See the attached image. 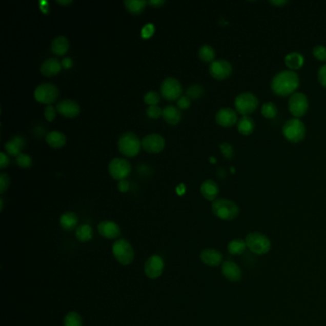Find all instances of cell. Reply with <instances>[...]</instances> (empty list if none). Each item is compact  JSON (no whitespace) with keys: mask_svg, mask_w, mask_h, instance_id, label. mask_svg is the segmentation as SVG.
<instances>
[{"mask_svg":"<svg viewBox=\"0 0 326 326\" xmlns=\"http://www.w3.org/2000/svg\"><path fill=\"white\" fill-rule=\"evenodd\" d=\"M213 213L219 219L234 220L239 214V208L230 199L219 198L214 200L212 204Z\"/></svg>","mask_w":326,"mask_h":326,"instance_id":"cell-2","label":"cell"},{"mask_svg":"<svg viewBox=\"0 0 326 326\" xmlns=\"http://www.w3.org/2000/svg\"><path fill=\"white\" fill-rule=\"evenodd\" d=\"M255 124L254 119L249 115H244L237 121V130L240 134L248 136L255 130Z\"/></svg>","mask_w":326,"mask_h":326,"instance_id":"cell-24","label":"cell"},{"mask_svg":"<svg viewBox=\"0 0 326 326\" xmlns=\"http://www.w3.org/2000/svg\"><path fill=\"white\" fill-rule=\"evenodd\" d=\"M161 94L168 100H175L181 98L183 88L177 78L168 77L165 78L160 86Z\"/></svg>","mask_w":326,"mask_h":326,"instance_id":"cell-8","label":"cell"},{"mask_svg":"<svg viewBox=\"0 0 326 326\" xmlns=\"http://www.w3.org/2000/svg\"><path fill=\"white\" fill-rule=\"evenodd\" d=\"M10 186V177L7 173H0V193H4Z\"/></svg>","mask_w":326,"mask_h":326,"instance_id":"cell-41","label":"cell"},{"mask_svg":"<svg viewBox=\"0 0 326 326\" xmlns=\"http://www.w3.org/2000/svg\"><path fill=\"white\" fill-rule=\"evenodd\" d=\"M270 3H271V4H273V5H276V6H279V7H281V6H283L285 4H287V3H288V1H287V0H271V1H270Z\"/></svg>","mask_w":326,"mask_h":326,"instance_id":"cell-50","label":"cell"},{"mask_svg":"<svg viewBox=\"0 0 326 326\" xmlns=\"http://www.w3.org/2000/svg\"><path fill=\"white\" fill-rule=\"evenodd\" d=\"M62 63L56 57H50L43 62L40 66V72L45 77H54L62 70Z\"/></svg>","mask_w":326,"mask_h":326,"instance_id":"cell-20","label":"cell"},{"mask_svg":"<svg viewBox=\"0 0 326 326\" xmlns=\"http://www.w3.org/2000/svg\"><path fill=\"white\" fill-rule=\"evenodd\" d=\"M56 113H57V109L51 105L47 106L44 109V116L47 121H53L56 118Z\"/></svg>","mask_w":326,"mask_h":326,"instance_id":"cell-42","label":"cell"},{"mask_svg":"<svg viewBox=\"0 0 326 326\" xmlns=\"http://www.w3.org/2000/svg\"><path fill=\"white\" fill-rule=\"evenodd\" d=\"M210 74L216 79L229 78L233 72V66L227 59H216L210 65Z\"/></svg>","mask_w":326,"mask_h":326,"instance_id":"cell-12","label":"cell"},{"mask_svg":"<svg viewBox=\"0 0 326 326\" xmlns=\"http://www.w3.org/2000/svg\"><path fill=\"white\" fill-rule=\"evenodd\" d=\"M25 148V140L22 136H14V138L5 144V149L8 154L12 156H18Z\"/></svg>","mask_w":326,"mask_h":326,"instance_id":"cell-22","label":"cell"},{"mask_svg":"<svg viewBox=\"0 0 326 326\" xmlns=\"http://www.w3.org/2000/svg\"><path fill=\"white\" fill-rule=\"evenodd\" d=\"M57 2L58 4L66 5V4H70V3H72V0H66V1H64V0H57Z\"/></svg>","mask_w":326,"mask_h":326,"instance_id":"cell-51","label":"cell"},{"mask_svg":"<svg viewBox=\"0 0 326 326\" xmlns=\"http://www.w3.org/2000/svg\"><path fill=\"white\" fill-rule=\"evenodd\" d=\"M154 33V26L151 24L146 25L142 30V36L144 37H149Z\"/></svg>","mask_w":326,"mask_h":326,"instance_id":"cell-45","label":"cell"},{"mask_svg":"<svg viewBox=\"0 0 326 326\" xmlns=\"http://www.w3.org/2000/svg\"><path fill=\"white\" fill-rule=\"evenodd\" d=\"M313 55L317 59L326 63V47L324 45H316L313 48Z\"/></svg>","mask_w":326,"mask_h":326,"instance_id":"cell-37","label":"cell"},{"mask_svg":"<svg viewBox=\"0 0 326 326\" xmlns=\"http://www.w3.org/2000/svg\"><path fill=\"white\" fill-rule=\"evenodd\" d=\"M99 234L108 239L117 238L121 234V229L113 221H103L98 225Z\"/></svg>","mask_w":326,"mask_h":326,"instance_id":"cell-18","label":"cell"},{"mask_svg":"<svg viewBox=\"0 0 326 326\" xmlns=\"http://www.w3.org/2000/svg\"><path fill=\"white\" fill-rule=\"evenodd\" d=\"M201 194L209 201H214L219 193V187L213 180H206L200 187Z\"/></svg>","mask_w":326,"mask_h":326,"instance_id":"cell-21","label":"cell"},{"mask_svg":"<svg viewBox=\"0 0 326 326\" xmlns=\"http://www.w3.org/2000/svg\"><path fill=\"white\" fill-rule=\"evenodd\" d=\"M204 94V87L200 85H192L187 89L186 95L191 99H197Z\"/></svg>","mask_w":326,"mask_h":326,"instance_id":"cell-35","label":"cell"},{"mask_svg":"<svg viewBox=\"0 0 326 326\" xmlns=\"http://www.w3.org/2000/svg\"><path fill=\"white\" fill-rule=\"evenodd\" d=\"M258 107V99L252 92H242L234 99V107L237 113L249 115L253 113Z\"/></svg>","mask_w":326,"mask_h":326,"instance_id":"cell-6","label":"cell"},{"mask_svg":"<svg viewBox=\"0 0 326 326\" xmlns=\"http://www.w3.org/2000/svg\"><path fill=\"white\" fill-rule=\"evenodd\" d=\"M160 94L156 91H149L144 96V101L149 106H156L160 101Z\"/></svg>","mask_w":326,"mask_h":326,"instance_id":"cell-36","label":"cell"},{"mask_svg":"<svg viewBox=\"0 0 326 326\" xmlns=\"http://www.w3.org/2000/svg\"><path fill=\"white\" fill-rule=\"evenodd\" d=\"M108 170L112 178L121 181L128 177L131 171V165L127 159L117 157L109 162Z\"/></svg>","mask_w":326,"mask_h":326,"instance_id":"cell-11","label":"cell"},{"mask_svg":"<svg viewBox=\"0 0 326 326\" xmlns=\"http://www.w3.org/2000/svg\"><path fill=\"white\" fill-rule=\"evenodd\" d=\"M282 134L291 142H301L306 134L305 125L298 118L286 121L282 127Z\"/></svg>","mask_w":326,"mask_h":326,"instance_id":"cell-4","label":"cell"},{"mask_svg":"<svg viewBox=\"0 0 326 326\" xmlns=\"http://www.w3.org/2000/svg\"><path fill=\"white\" fill-rule=\"evenodd\" d=\"M164 120L170 125H177L181 121L182 114L178 107L174 106H168L163 109Z\"/></svg>","mask_w":326,"mask_h":326,"instance_id":"cell-25","label":"cell"},{"mask_svg":"<svg viewBox=\"0 0 326 326\" xmlns=\"http://www.w3.org/2000/svg\"><path fill=\"white\" fill-rule=\"evenodd\" d=\"M69 47H70V43L68 38L65 36H56L51 43L52 52L58 56H63L64 54H66L67 51L69 50Z\"/></svg>","mask_w":326,"mask_h":326,"instance_id":"cell-23","label":"cell"},{"mask_svg":"<svg viewBox=\"0 0 326 326\" xmlns=\"http://www.w3.org/2000/svg\"><path fill=\"white\" fill-rule=\"evenodd\" d=\"M284 60H285L286 66L292 71L298 70L304 64V57L299 52L289 53L285 57Z\"/></svg>","mask_w":326,"mask_h":326,"instance_id":"cell-26","label":"cell"},{"mask_svg":"<svg viewBox=\"0 0 326 326\" xmlns=\"http://www.w3.org/2000/svg\"><path fill=\"white\" fill-rule=\"evenodd\" d=\"M16 164L23 169H28L32 166V158L27 154L21 153L18 156L16 157Z\"/></svg>","mask_w":326,"mask_h":326,"instance_id":"cell-38","label":"cell"},{"mask_svg":"<svg viewBox=\"0 0 326 326\" xmlns=\"http://www.w3.org/2000/svg\"><path fill=\"white\" fill-rule=\"evenodd\" d=\"M78 216L72 212L64 213L59 218V225L65 231H72L77 227Z\"/></svg>","mask_w":326,"mask_h":326,"instance_id":"cell-28","label":"cell"},{"mask_svg":"<svg viewBox=\"0 0 326 326\" xmlns=\"http://www.w3.org/2000/svg\"><path fill=\"white\" fill-rule=\"evenodd\" d=\"M129 187H130L129 182H128V180H126V179L119 181V183H118V190L121 192H128Z\"/></svg>","mask_w":326,"mask_h":326,"instance_id":"cell-47","label":"cell"},{"mask_svg":"<svg viewBox=\"0 0 326 326\" xmlns=\"http://www.w3.org/2000/svg\"><path fill=\"white\" fill-rule=\"evenodd\" d=\"M64 326H83L82 317L77 312H69L64 318Z\"/></svg>","mask_w":326,"mask_h":326,"instance_id":"cell-34","label":"cell"},{"mask_svg":"<svg viewBox=\"0 0 326 326\" xmlns=\"http://www.w3.org/2000/svg\"><path fill=\"white\" fill-rule=\"evenodd\" d=\"M201 261L211 267H217L223 261V255L215 249H205L200 254Z\"/></svg>","mask_w":326,"mask_h":326,"instance_id":"cell-17","label":"cell"},{"mask_svg":"<svg viewBox=\"0 0 326 326\" xmlns=\"http://www.w3.org/2000/svg\"><path fill=\"white\" fill-rule=\"evenodd\" d=\"M10 164V158L5 152H0V168L4 169Z\"/></svg>","mask_w":326,"mask_h":326,"instance_id":"cell-46","label":"cell"},{"mask_svg":"<svg viewBox=\"0 0 326 326\" xmlns=\"http://www.w3.org/2000/svg\"><path fill=\"white\" fill-rule=\"evenodd\" d=\"M0 204H1V208H0V210L2 211L3 210V199L0 198Z\"/></svg>","mask_w":326,"mask_h":326,"instance_id":"cell-52","label":"cell"},{"mask_svg":"<svg viewBox=\"0 0 326 326\" xmlns=\"http://www.w3.org/2000/svg\"><path fill=\"white\" fill-rule=\"evenodd\" d=\"M247 248L246 242L242 239H234L228 244V251L231 255H242L245 250Z\"/></svg>","mask_w":326,"mask_h":326,"instance_id":"cell-32","label":"cell"},{"mask_svg":"<svg viewBox=\"0 0 326 326\" xmlns=\"http://www.w3.org/2000/svg\"><path fill=\"white\" fill-rule=\"evenodd\" d=\"M62 65L65 69H70L73 66V59L71 57H64L62 60Z\"/></svg>","mask_w":326,"mask_h":326,"instance_id":"cell-48","label":"cell"},{"mask_svg":"<svg viewBox=\"0 0 326 326\" xmlns=\"http://www.w3.org/2000/svg\"><path fill=\"white\" fill-rule=\"evenodd\" d=\"M112 253L117 261L123 265H129L134 259V251L129 242L119 239L112 246Z\"/></svg>","mask_w":326,"mask_h":326,"instance_id":"cell-7","label":"cell"},{"mask_svg":"<svg viewBox=\"0 0 326 326\" xmlns=\"http://www.w3.org/2000/svg\"><path fill=\"white\" fill-rule=\"evenodd\" d=\"M318 79L319 84L326 87V64H323L318 71Z\"/></svg>","mask_w":326,"mask_h":326,"instance_id":"cell-44","label":"cell"},{"mask_svg":"<svg viewBox=\"0 0 326 326\" xmlns=\"http://www.w3.org/2000/svg\"><path fill=\"white\" fill-rule=\"evenodd\" d=\"M57 112L67 118L77 117L80 112V107L76 100L65 99L60 100L56 107Z\"/></svg>","mask_w":326,"mask_h":326,"instance_id":"cell-16","label":"cell"},{"mask_svg":"<svg viewBox=\"0 0 326 326\" xmlns=\"http://www.w3.org/2000/svg\"><path fill=\"white\" fill-rule=\"evenodd\" d=\"M278 113L277 107L274 103H265L261 107V114L267 119H273L277 116Z\"/></svg>","mask_w":326,"mask_h":326,"instance_id":"cell-33","label":"cell"},{"mask_svg":"<svg viewBox=\"0 0 326 326\" xmlns=\"http://www.w3.org/2000/svg\"><path fill=\"white\" fill-rule=\"evenodd\" d=\"M299 85L298 75L292 70L278 72L271 82V88L273 92L278 96L293 95Z\"/></svg>","mask_w":326,"mask_h":326,"instance_id":"cell-1","label":"cell"},{"mask_svg":"<svg viewBox=\"0 0 326 326\" xmlns=\"http://www.w3.org/2000/svg\"><path fill=\"white\" fill-rule=\"evenodd\" d=\"M222 274L232 282H236L241 279L242 273L239 266L233 261H224L222 263Z\"/></svg>","mask_w":326,"mask_h":326,"instance_id":"cell-19","label":"cell"},{"mask_svg":"<svg viewBox=\"0 0 326 326\" xmlns=\"http://www.w3.org/2000/svg\"><path fill=\"white\" fill-rule=\"evenodd\" d=\"M165 3V0H150L149 1V5L153 6V7H160Z\"/></svg>","mask_w":326,"mask_h":326,"instance_id":"cell-49","label":"cell"},{"mask_svg":"<svg viewBox=\"0 0 326 326\" xmlns=\"http://www.w3.org/2000/svg\"><path fill=\"white\" fill-rule=\"evenodd\" d=\"M164 267L165 263L160 255H151L145 264V274L149 278L154 279L163 274Z\"/></svg>","mask_w":326,"mask_h":326,"instance_id":"cell-14","label":"cell"},{"mask_svg":"<svg viewBox=\"0 0 326 326\" xmlns=\"http://www.w3.org/2000/svg\"><path fill=\"white\" fill-rule=\"evenodd\" d=\"M76 237L78 238V241H89L93 237L92 228L88 224H83L78 226L76 230Z\"/></svg>","mask_w":326,"mask_h":326,"instance_id":"cell-31","label":"cell"},{"mask_svg":"<svg viewBox=\"0 0 326 326\" xmlns=\"http://www.w3.org/2000/svg\"><path fill=\"white\" fill-rule=\"evenodd\" d=\"M162 114H163V110L161 109V107H157V106H149L147 108V115L151 119H158Z\"/></svg>","mask_w":326,"mask_h":326,"instance_id":"cell-39","label":"cell"},{"mask_svg":"<svg viewBox=\"0 0 326 326\" xmlns=\"http://www.w3.org/2000/svg\"><path fill=\"white\" fill-rule=\"evenodd\" d=\"M247 248L255 255H266L271 250V241L269 238L259 232H253L246 236Z\"/></svg>","mask_w":326,"mask_h":326,"instance_id":"cell-3","label":"cell"},{"mask_svg":"<svg viewBox=\"0 0 326 326\" xmlns=\"http://www.w3.org/2000/svg\"><path fill=\"white\" fill-rule=\"evenodd\" d=\"M199 58L204 63H213L215 57V51L210 44H203L198 50Z\"/></svg>","mask_w":326,"mask_h":326,"instance_id":"cell-29","label":"cell"},{"mask_svg":"<svg viewBox=\"0 0 326 326\" xmlns=\"http://www.w3.org/2000/svg\"><path fill=\"white\" fill-rule=\"evenodd\" d=\"M191 106V99L187 96H182L177 99V107L181 109H188Z\"/></svg>","mask_w":326,"mask_h":326,"instance_id":"cell-43","label":"cell"},{"mask_svg":"<svg viewBox=\"0 0 326 326\" xmlns=\"http://www.w3.org/2000/svg\"><path fill=\"white\" fill-rule=\"evenodd\" d=\"M46 142L51 148L59 149L65 146L66 136L63 132L56 131V130L50 131L49 133L46 135Z\"/></svg>","mask_w":326,"mask_h":326,"instance_id":"cell-27","label":"cell"},{"mask_svg":"<svg viewBox=\"0 0 326 326\" xmlns=\"http://www.w3.org/2000/svg\"><path fill=\"white\" fill-rule=\"evenodd\" d=\"M142 147L139 137L133 132H126L121 135L118 141L120 152L128 157L136 156Z\"/></svg>","mask_w":326,"mask_h":326,"instance_id":"cell-5","label":"cell"},{"mask_svg":"<svg viewBox=\"0 0 326 326\" xmlns=\"http://www.w3.org/2000/svg\"><path fill=\"white\" fill-rule=\"evenodd\" d=\"M220 149L222 151V154L224 155L225 158L227 159H231L232 157L234 156V149L232 147L231 144L229 142H222L220 145Z\"/></svg>","mask_w":326,"mask_h":326,"instance_id":"cell-40","label":"cell"},{"mask_svg":"<svg viewBox=\"0 0 326 326\" xmlns=\"http://www.w3.org/2000/svg\"><path fill=\"white\" fill-rule=\"evenodd\" d=\"M215 121L221 127L231 128L238 121L237 112L234 108L222 107L215 114Z\"/></svg>","mask_w":326,"mask_h":326,"instance_id":"cell-13","label":"cell"},{"mask_svg":"<svg viewBox=\"0 0 326 326\" xmlns=\"http://www.w3.org/2000/svg\"><path fill=\"white\" fill-rule=\"evenodd\" d=\"M289 111L295 118H300L308 111L309 101L307 96L302 92L294 93L288 101Z\"/></svg>","mask_w":326,"mask_h":326,"instance_id":"cell-10","label":"cell"},{"mask_svg":"<svg viewBox=\"0 0 326 326\" xmlns=\"http://www.w3.org/2000/svg\"><path fill=\"white\" fill-rule=\"evenodd\" d=\"M146 0H126L125 5L128 12L133 14H139L142 13L147 6Z\"/></svg>","mask_w":326,"mask_h":326,"instance_id":"cell-30","label":"cell"},{"mask_svg":"<svg viewBox=\"0 0 326 326\" xmlns=\"http://www.w3.org/2000/svg\"><path fill=\"white\" fill-rule=\"evenodd\" d=\"M34 96L37 101L50 106L51 104L56 101V99H57L58 89H57V86L53 84L44 83V84H42L36 87Z\"/></svg>","mask_w":326,"mask_h":326,"instance_id":"cell-9","label":"cell"},{"mask_svg":"<svg viewBox=\"0 0 326 326\" xmlns=\"http://www.w3.org/2000/svg\"><path fill=\"white\" fill-rule=\"evenodd\" d=\"M166 141L163 136L152 133L147 135L142 141V149L149 153H159L165 149Z\"/></svg>","mask_w":326,"mask_h":326,"instance_id":"cell-15","label":"cell"}]
</instances>
